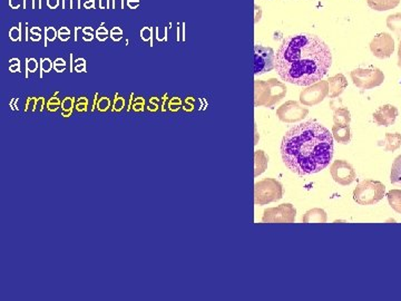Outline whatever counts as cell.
<instances>
[{"label": "cell", "mask_w": 401, "mask_h": 301, "mask_svg": "<svg viewBox=\"0 0 401 301\" xmlns=\"http://www.w3.org/2000/svg\"><path fill=\"white\" fill-rule=\"evenodd\" d=\"M389 201L391 207L398 212H401V192L399 191H393L389 193Z\"/></svg>", "instance_id": "7c38bea8"}, {"label": "cell", "mask_w": 401, "mask_h": 301, "mask_svg": "<svg viewBox=\"0 0 401 301\" xmlns=\"http://www.w3.org/2000/svg\"><path fill=\"white\" fill-rule=\"evenodd\" d=\"M281 155L293 173L300 177L314 175L330 164L334 157V136L318 122H304L286 132Z\"/></svg>", "instance_id": "7a4b0ae2"}, {"label": "cell", "mask_w": 401, "mask_h": 301, "mask_svg": "<svg viewBox=\"0 0 401 301\" xmlns=\"http://www.w3.org/2000/svg\"><path fill=\"white\" fill-rule=\"evenodd\" d=\"M275 54L270 47L254 46V74L262 75L275 68Z\"/></svg>", "instance_id": "5b68a950"}, {"label": "cell", "mask_w": 401, "mask_h": 301, "mask_svg": "<svg viewBox=\"0 0 401 301\" xmlns=\"http://www.w3.org/2000/svg\"><path fill=\"white\" fill-rule=\"evenodd\" d=\"M391 181L393 183H401V157L396 159L395 166L391 173Z\"/></svg>", "instance_id": "8fae6325"}, {"label": "cell", "mask_w": 401, "mask_h": 301, "mask_svg": "<svg viewBox=\"0 0 401 301\" xmlns=\"http://www.w3.org/2000/svg\"><path fill=\"white\" fill-rule=\"evenodd\" d=\"M331 63L328 45L318 36L303 33L284 39L275 54V68L288 83L309 86L327 75Z\"/></svg>", "instance_id": "6da1fadb"}, {"label": "cell", "mask_w": 401, "mask_h": 301, "mask_svg": "<svg viewBox=\"0 0 401 301\" xmlns=\"http://www.w3.org/2000/svg\"><path fill=\"white\" fill-rule=\"evenodd\" d=\"M297 210L293 204H281L277 208H270L264 211L262 221L266 223H293Z\"/></svg>", "instance_id": "8992f818"}, {"label": "cell", "mask_w": 401, "mask_h": 301, "mask_svg": "<svg viewBox=\"0 0 401 301\" xmlns=\"http://www.w3.org/2000/svg\"><path fill=\"white\" fill-rule=\"evenodd\" d=\"M266 166H268V157L263 150H257L255 152V172L254 175H262L263 172L266 171Z\"/></svg>", "instance_id": "30bf717a"}, {"label": "cell", "mask_w": 401, "mask_h": 301, "mask_svg": "<svg viewBox=\"0 0 401 301\" xmlns=\"http://www.w3.org/2000/svg\"><path fill=\"white\" fill-rule=\"evenodd\" d=\"M284 189L279 181L275 179H266L260 181L254 188V202L259 205L275 202L282 199Z\"/></svg>", "instance_id": "3957f363"}, {"label": "cell", "mask_w": 401, "mask_h": 301, "mask_svg": "<svg viewBox=\"0 0 401 301\" xmlns=\"http://www.w3.org/2000/svg\"><path fill=\"white\" fill-rule=\"evenodd\" d=\"M385 186L379 182L363 181L354 190V199L361 205L374 204L384 197Z\"/></svg>", "instance_id": "277c9868"}, {"label": "cell", "mask_w": 401, "mask_h": 301, "mask_svg": "<svg viewBox=\"0 0 401 301\" xmlns=\"http://www.w3.org/2000/svg\"><path fill=\"white\" fill-rule=\"evenodd\" d=\"M332 136L336 142L341 143V144H348L350 142L351 134L349 130L348 125H338L334 126L332 130Z\"/></svg>", "instance_id": "ba28073f"}, {"label": "cell", "mask_w": 401, "mask_h": 301, "mask_svg": "<svg viewBox=\"0 0 401 301\" xmlns=\"http://www.w3.org/2000/svg\"><path fill=\"white\" fill-rule=\"evenodd\" d=\"M332 179L340 186H349L356 179V171L345 159H336L330 168Z\"/></svg>", "instance_id": "52a82bcc"}, {"label": "cell", "mask_w": 401, "mask_h": 301, "mask_svg": "<svg viewBox=\"0 0 401 301\" xmlns=\"http://www.w3.org/2000/svg\"><path fill=\"white\" fill-rule=\"evenodd\" d=\"M302 221L304 223H311V222H316V223H325L327 222V214L325 211L321 209H313L308 211L302 218Z\"/></svg>", "instance_id": "9c48e42d"}]
</instances>
